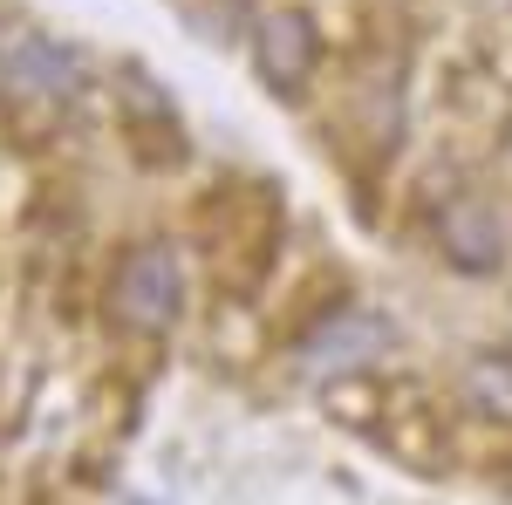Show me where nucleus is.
Masks as SVG:
<instances>
[{
    "instance_id": "nucleus-1",
    "label": "nucleus",
    "mask_w": 512,
    "mask_h": 505,
    "mask_svg": "<svg viewBox=\"0 0 512 505\" xmlns=\"http://www.w3.org/2000/svg\"><path fill=\"white\" fill-rule=\"evenodd\" d=\"M178 294H185V273L178 253L164 239H137L117 260V287H110V314L130 335H164L178 321Z\"/></svg>"
},
{
    "instance_id": "nucleus-2",
    "label": "nucleus",
    "mask_w": 512,
    "mask_h": 505,
    "mask_svg": "<svg viewBox=\"0 0 512 505\" xmlns=\"http://www.w3.org/2000/svg\"><path fill=\"white\" fill-rule=\"evenodd\" d=\"M0 89L21 103H69L76 96V55L48 35H21L0 48Z\"/></svg>"
},
{
    "instance_id": "nucleus-3",
    "label": "nucleus",
    "mask_w": 512,
    "mask_h": 505,
    "mask_svg": "<svg viewBox=\"0 0 512 505\" xmlns=\"http://www.w3.org/2000/svg\"><path fill=\"white\" fill-rule=\"evenodd\" d=\"M383 349H390V321L369 314V308H342V314H328L315 335L301 342V362H308L315 376H342V369L376 362Z\"/></svg>"
},
{
    "instance_id": "nucleus-4",
    "label": "nucleus",
    "mask_w": 512,
    "mask_h": 505,
    "mask_svg": "<svg viewBox=\"0 0 512 505\" xmlns=\"http://www.w3.org/2000/svg\"><path fill=\"white\" fill-rule=\"evenodd\" d=\"M437 239H444V260L465 273H492L506 260V226L485 198H451L444 219H437Z\"/></svg>"
},
{
    "instance_id": "nucleus-5",
    "label": "nucleus",
    "mask_w": 512,
    "mask_h": 505,
    "mask_svg": "<svg viewBox=\"0 0 512 505\" xmlns=\"http://www.w3.org/2000/svg\"><path fill=\"white\" fill-rule=\"evenodd\" d=\"M260 69H267V82L274 89H301L308 82V69H315V28H308V14H267L260 21Z\"/></svg>"
},
{
    "instance_id": "nucleus-6",
    "label": "nucleus",
    "mask_w": 512,
    "mask_h": 505,
    "mask_svg": "<svg viewBox=\"0 0 512 505\" xmlns=\"http://www.w3.org/2000/svg\"><path fill=\"white\" fill-rule=\"evenodd\" d=\"M465 396L485 417H506L512 424V355H478L472 369H465Z\"/></svg>"
}]
</instances>
